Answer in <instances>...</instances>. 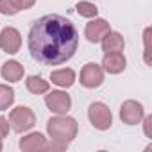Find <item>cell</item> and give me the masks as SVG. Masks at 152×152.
<instances>
[{"label": "cell", "mask_w": 152, "mask_h": 152, "mask_svg": "<svg viewBox=\"0 0 152 152\" xmlns=\"http://www.w3.org/2000/svg\"><path fill=\"white\" fill-rule=\"evenodd\" d=\"M29 52L34 61L57 66L73 57L79 47L75 25L61 15H45L29 31Z\"/></svg>", "instance_id": "1"}, {"label": "cell", "mask_w": 152, "mask_h": 152, "mask_svg": "<svg viewBox=\"0 0 152 152\" xmlns=\"http://www.w3.org/2000/svg\"><path fill=\"white\" fill-rule=\"evenodd\" d=\"M47 131L52 140H59L64 143H70L77 136L79 125L72 116H54L47 122Z\"/></svg>", "instance_id": "2"}, {"label": "cell", "mask_w": 152, "mask_h": 152, "mask_svg": "<svg viewBox=\"0 0 152 152\" xmlns=\"http://www.w3.org/2000/svg\"><path fill=\"white\" fill-rule=\"evenodd\" d=\"M9 124L16 132H25L34 127L36 115L32 113V109H29L25 106H18L9 113Z\"/></svg>", "instance_id": "3"}, {"label": "cell", "mask_w": 152, "mask_h": 152, "mask_svg": "<svg viewBox=\"0 0 152 152\" xmlns=\"http://www.w3.org/2000/svg\"><path fill=\"white\" fill-rule=\"evenodd\" d=\"M88 116H90V122L95 129H100V131H106L111 127L113 124V115H111V109L102 104V102H93L88 109Z\"/></svg>", "instance_id": "4"}, {"label": "cell", "mask_w": 152, "mask_h": 152, "mask_svg": "<svg viewBox=\"0 0 152 152\" xmlns=\"http://www.w3.org/2000/svg\"><path fill=\"white\" fill-rule=\"evenodd\" d=\"M102 83H104V70L97 63H88L81 70V84L84 88L93 90V88H99Z\"/></svg>", "instance_id": "5"}, {"label": "cell", "mask_w": 152, "mask_h": 152, "mask_svg": "<svg viewBox=\"0 0 152 152\" xmlns=\"http://www.w3.org/2000/svg\"><path fill=\"white\" fill-rule=\"evenodd\" d=\"M145 116V111H143V106L136 100H125L120 107V118L124 124L127 125H136L143 120Z\"/></svg>", "instance_id": "6"}, {"label": "cell", "mask_w": 152, "mask_h": 152, "mask_svg": "<svg viewBox=\"0 0 152 152\" xmlns=\"http://www.w3.org/2000/svg\"><path fill=\"white\" fill-rule=\"evenodd\" d=\"M45 104L50 111L57 115H64L72 107V99L64 91H50L48 95H45Z\"/></svg>", "instance_id": "7"}, {"label": "cell", "mask_w": 152, "mask_h": 152, "mask_svg": "<svg viewBox=\"0 0 152 152\" xmlns=\"http://www.w3.org/2000/svg\"><path fill=\"white\" fill-rule=\"evenodd\" d=\"M0 47L7 54H16L22 47V34L15 27H6L0 32Z\"/></svg>", "instance_id": "8"}, {"label": "cell", "mask_w": 152, "mask_h": 152, "mask_svg": "<svg viewBox=\"0 0 152 152\" xmlns=\"http://www.w3.org/2000/svg\"><path fill=\"white\" fill-rule=\"evenodd\" d=\"M107 31H111V29H109V23H107L106 20H102V18H95V20H91V22L86 25L84 36H86L88 41L99 43V41L102 39V36H104Z\"/></svg>", "instance_id": "9"}, {"label": "cell", "mask_w": 152, "mask_h": 152, "mask_svg": "<svg viewBox=\"0 0 152 152\" xmlns=\"http://www.w3.org/2000/svg\"><path fill=\"white\" fill-rule=\"evenodd\" d=\"M125 64H127V61H125V57H124L122 52H107L104 56V59H102V66L109 73H120V72H124Z\"/></svg>", "instance_id": "10"}, {"label": "cell", "mask_w": 152, "mask_h": 152, "mask_svg": "<svg viewBox=\"0 0 152 152\" xmlns=\"http://www.w3.org/2000/svg\"><path fill=\"white\" fill-rule=\"evenodd\" d=\"M47 147V140L41 132H32L20 140V148L23 152H41Z\"/></svg>", "instance_id": "11"}, {"label": "cell", "mask_w": 152, "mask_h": 152, "mask_svg": "<svg viewBox=\"0 0 152 152\" xmlns=\"http://www.w3.org/2000/svg\"><path fill=\"white\" fill-rule=\"evenodd\" d=\"M100 43H102V50L106 54L107 52H122L124 47H125V41H124L122 34L120 32H115V31H107L102 36Z\"/></svg>", "instance_id": "12"}, {"label": "cell", "mask_w": 152, "mask_h": 152, "mask_svg": "<svg viewBox=\"0 0 152 152\" xmlns=\"http://www.w3.org/2000/svg\"><path fill=\"white\" fill-rule=\"evenodd\" d=\"M36 0H0V13L2 15H16L18 11L31 9Z\"/></svg>", "instance_id": "13"}, {"label": "cell", "mask_w": 152, "mask_h": 152, "mask_svg": "<svg viewBox=\"0 0 152 152\" xmlns=\"http://www.w3.org/2000/svg\"><path fill=\"white\" fill-rule=\"evenodd\" d=\"M2 77L9 83H18L23 77V66L18 61H6L2 64Z\"/></svg>", "instance_id": "14"}, {"label": "cell", "mask_w": 152, "mask_h": 152, "mask_svg": "<svg viewBox=\"0 0 152 152\" xmlns=\"http://www.w3.org/2000/svg\"><path fill=\"white\" fill-rule=\"evenodd\" d=\"M50 79L54 84L61 86V88H70L75 83V72L72 68H63V70H56L50 73Z\"/></svg>", "instance_id": "15"}, {"label": "cell", "mask_w": 152, "mask_h": 152, "mask_svg": "<svg viewBox=\"0 0 152 152\" xmlns=\"http://www.w3.org/2000/svg\"><path fill=\"white\" fill-rule=\"evenodd\" d=\"M25 86H27V90L32 95H41V93H47L48 91V83L43 81L41 77H38V75H31V77H27Z\"/></svg>", "instance_id": "16"}, {"label": "cell", "mask_w": 152, "mask_h": 152, "mask_svg": "<svg viewBox=\"0 0 152 152\" xmlns=\"http://www.w3.org/2000/svg\"><path fill=\"white\" fill-rule=\"evenodd\" d=\"M13 102H15V90L6 84H0V111L7 109Z\"/></svg>", "instance_id": "17"}, {"label": "cell", "mask_w": 152, "mask_h": 152, "mask_svg": "<svg viewBox=\"0 0 152 152\" xmlns=\"http://www.w3.org/2000/svg\"><path fill=\"white\" fill-rule=\"evenodd\" d=\"M75 9H77V13H79L81 16H84V18H93V16H97V13H99V9H97L95 4L84 2V0L75 6Z\"/></svg>", "instance_id": "18"}, {"label": "cell", "mask_w": 152, "mask_h": 152, "mask_svg": "<svg viewBox=\"0 0 152 152\" xmlns=\"http://www.w3.org/2000/svg\"><path fill=\"white\" fill-rule=\"evenodd\" d=\"M7 134H9V120L0 116V140H4Z\"/></svg>", "instance_id": "19"}, {"label": "cell", "mask_w": 152, "mask_h": 152, "mask_svg": "<svg viewBox=\"0 0 152 152\" xmlns=\"http://www.w3.org/2000/svg\"><path fill=\"white\" fill-rule=\"evenodd\" d=\"M68 147V143H64V141H59V140H52L45 148H48V150H64Z\"/></svg>", "instance_id": "20"}, {"label": "cell", "mask_w": 152, "mask_h": 152, "mask_svg": "<svg viewBox=\"0 0 152 152\" xmlns=\"http://www.w3.org/2000/svg\"><path fill=\"white\" fill-rule=\"evenodd\" d=\"M148 34H150V29H145V61H147V64H150V56H148Z\"/></svg>", "instance_id": "21"}, {"label": "cell", "mask_w": 152, "mask_h": 152, "mask_svg": "<svg viewBox=\"0 0 152 152\" xmlns=\"http://www.w3.org/2000/svg\"><path fill=\"white\" fill-rule=\"evenodd\" d=\"M150 125H152V116L148 115V116H145V134H147L148 138H152V132H150Z\"/></svg>", "instance_id": "22"}, {"label": "cell", "mask_w": 152, "mask_h": 152, "mask_svg": "<svg viewBox=\"0 0 152 152\" xmlns=\"http://www.w3.org/2000/svg\"><path fill=\"white\" fill-rule=\"evenodd\" d=\"M0 150H2V140H0Z\"/></svg>", "instance_id": "23"}]
</instances>
